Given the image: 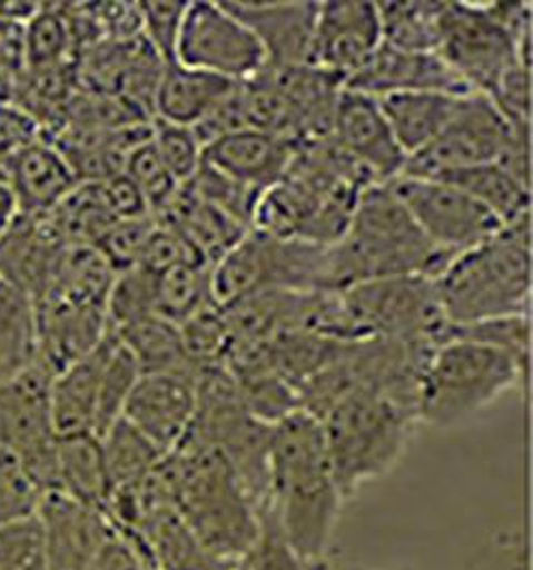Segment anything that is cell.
Instances as JSON below:
<instances>
[{"instance_id": "30", "label": "cell", "mask_w": 533, "mask_h": 570, "mask_svg": "<svg viewBox=\"0 0 533 570\" xmlns=\"http://www.w3.org/2000/svg\"><path fill=\"white\" fill-rule=\"evenodd\" d=\"M37 348V302L24 288L0 278V383L32 367Z\"/></svg>"}, {"instance_id": "33", "label": "cell", "mask_w": 533, "mask_h": 570, "mask_svg": "<svg viewBox=\"0 0 533 570\" xmlns=\"http://www.w3.org/2000/svg\"><path fill=\"white\" fill-rule=\"evenodd\" d=\"M101 449L109 498L135 490L167 455L122 416L102 434Z\"/></svg>"}, {"instance_id": "32", "label": "cell", "mask_w": 533, "mask_h": 570, "mask_svg": "<svg viewBox=\"0 0 533 570\" xmlns=\"http://www.w3.org/2000/svg\"><path fill=\"white\" fill-rule=\"evenodd\" d=\"M433 180L446 181L458 190L467 193L481 206L491 209L504 225L525 214H532V188L516 180L497 163L453 169V171L433 176Z\"/></svg>"}, {"instance_id": "18", "label": "cell", "mask_w": 533, "mask_h": 570, "mask_svg": "<svg viewBox=\"0 0 533 570\" xmlns=\"http://www.w3.org/2000/svg\"><path fill=\"white\" fill-rule=\"evenodd\" d=\"M37 518L43 530L50 570L90 569L116 530L101 509L56 490L46 492Z\"/></svg>"}, {"instance_id": "9", "label": "cell", "mask_w": 533, "mask_h": 570, "mask_svg": "<svg viewBox=\"0 0 533 570\" xmlns=\"http://www.w3.org/2000/svg\"><path fill=\"white\" fill-rule=\"evenodd\" d=\"M337 295L346 342L381 337L437 351L453 337L437 285L427 276L361 283Z\"/></svg>"}, {"instance_id": "40", "label": "cell", "mask_w": 533, "mask_h": 570, "mask_svg": "<svg viewBox=\"0 0 533 570\" xmlns=\"http://www.w3.org/2000/svg\"><path fill=\"white\" fill-rule=\"evenodd\" d=\"M181 344L188 362L197 370L223 365L229 353L230 330L225 311L218 304H207L179 325Z\"/></svg>"}, {"instance_id": "6", "label": "cell", "mask_w": 533, "mask_h": 570, "mask_svg": "<svg viewBox=\"0 0 533 570\" xmlns=\"http://www.w3.org/2000/svg\"><path fill=\"white\" fill-rule=\"evenodd\" d=\"M330 468L344 500L399 464L418 416L376 391L337 397L320 415Z\"/></svg>"}, {"instance_id": "11", "label": "cell", "mask_w": 533, "mask_h": 570, "mask_svg": "<svg viewBox=\"0 0 533 570\" xmlns=\"http://www.w3.org/2000/svg\"><path fill=\"white\" fill-rule=\"evenodd\" d=\"M51 379L46 367L34 363L0 383V449L13 453L46 492L56 490L58 449L51 419Z\"/></svg>"}, {"instance_id": "7", "label": "cell", "mask_w": 533, "mask_h": 570, "mask_svg": "<svg viewBox=\"0 0 533 570\" xmlns=\"http://www.w3.org/2000/svg\"><path fill=\"white\" fill-rule=\"evenodd\" d=\"M437 53L488 97L514 67L532 69V2H446Z\"/></svg>"}, {"instance_id": "42", "label": "cell", "mask_w": 533, "mask_h": 570, "mask_svg": "<svg viewBox=\"0 0 533 570\" xmlns=\"http://www.w3.org/2000/svg\"><path fill=\"white\" fill-rule=\"evenodd\" d=\"M150 144L171 178L181 184H188L197 176L204 163V146L197 132L190 127L174 125L160 118L150 122Z\"/></svg>"}, {"instance_id": "29", "label": "cell", "mask_w": 533, "mask_h": 570, "mask_svg": "<svg viewBox=\"0 0 533 570\" xmlns=\"http://www.w3.org/2000/svg\"><path fill=\"white\" fill-rule=\"evenodd\" d=\"M463 97L446 92H395L384 95L378 104L399 148L409 158L425 150L446 129Z\"/></svg>"}, {"instance_id": "35", "label": "cell", "mask_w": 533, "mask_h": 570, "mask_svg": "<svg viewBox=\"0 0 533 570\" xmlns=\"http://www.w3.org/2000/svg\"><path fill=\"white\" fill-rule=\"evenodd\" d=\"M113 336L127 346L141 374L197 370L184 353L179 325L158 314H150L120 332H113Z\"/></svg>"}, {"instance_id": "19", "label": "cell", "mask_w": 533, "mask_h": 570, "mask_svg": "<svg viewBox=\"0 0 533 570\" xmlns=\"http://www.w3.org/2000/svg\"><path fill=\"white\" fill-rule=\"evenodd\" d=\"M235 18H239L265 53V67L286 69L309 65L318 2H223Z\"/></svg>"}, {"instance_id": "22", "label": "cell", "mask_w": 533, "mask_h": 570, "mask_svg": "<svg viewBox=\"0 0 533 570\" xmlns=\"http://www.w3.org/2000/svg\"><path fill=\"white\" fill-rule=\"evenodd\" d=\"M65 248L50 216L18 214L0 237V278L24 288L37 302L50 285Z\"/></svg>"}, {"instance_id": "55", "label": "cell", "mask_w": 533, "mask_h": 570, "mask_svg": "<svg viewBox=\"0 0 533 570\" xmlns=\"http://www.w3.org/2000/svg\"><path fill=\"white\" fill-rule=\"evenodd\" d=\"M146 570H156V569H152V567H148V569H146Z\"/></svg>"}, {"instance_id": "12", "label": "cell", "mask_w": 533, "mask_h": 570, "mask_svg": "<svg viewBox=\"0 0 533 570\" xmlns=\"http://www.w3.org/2000/svg\"><path fill=\"white\" fill-rule=\"evenodd\" d=\"M388 186L433 246L453 259L504 227L491 209L446 181L402 176Z\"/></svg>"}, {"instance_id": "52", "label": "cell", "mask_w": 533, "mask_h": 570, "mask_svg": "<svg viewBox=\"0 0 533 570\" xmlns=\"http://www.w3.org/2000/svg\"><path fill=\"white\" fill-rule=\"evenodd\" d=\"M18 216V204L9 184L0 178V237L11 227Z\"/></svg>"}, {"instance_id": "4", "label": "cell", "mask_w": 533, "mask_h": 570, "mask_svg": "<svg viewBox=\"0 0 533 570\" xmlns=\"http://www.w3.org/2000/svg\"><path fill=\"white\" fill-rule=\"evenodd\" d=\"M167 460L179 518L214 558L244 562L260 537V515L227 460L195 442H181Z\"/></svg>"}, {"instance_id": "39", "label": "cell", "mask_w": 533, "mask_h": 570, "mask_svg": "<svg viewBox=\"0 0 533 570\" xmlns=\"http://www.w3.org/2000/svg\"><path fill=\"white\" fill-rule=\"evenodd\" d=\"M193 193L204 199L205 204L220 209L235 223H239L246 229H253L255 225L256 208L263 197V190L255 186H248L244 181L235 180L227 174L201 163L197 176L188 181Z\"/></svg>"}, {"instance_id": "49", "label": "cell", "mask_w": 533, "mask_h": 570, "mask_svg": "<svg viewBox=\"0 0 533 570\" xmlns=\"http://www.w3.org/2000/svg\"><path fill=\"white\" fill-rule=\"evenodd\" d=\"M510 122L532 125V69L514 67L488 95Z\"/></svg>"}, {"instance_id": "17", "label": "cell", "mask_w": 533, "mask_h": 570, "mask_svg": "<svg viewBox=\"0 0 533 570\" xmlns=\"http://www.w3.org/2000/svg\"><path fill=\"white\" fill-rule=\"evenodd\" d=\"M330 137L376 184H391L406 171V153L388 127L378 99L369 95L342 90Z\"/></svg>"}, {"instance_id": "54", "label": "cell", "mask_w": 533, "mask_h": 570, "mask_svg": "<svg viewBox=\"0 0 533 570\" xmlns=\"http://www.w3.org/2000/svg\"><path fill=\"white\" fill-rule=\"evenodd\" d=\"M229 570H246V564H244V562H239V564H235V567Z\"/></svg>"}, {"instance_id": "3", "label": "cell", "mask_w": 533, "mask_h": 570, "mask_svg": "<svg viewBox=\"0 0 533 570\" xmlns=\"http://www.w3.org/2000/svg\"><path fill=\"white\" fill-rule=\"evenodd\" d=\"M329 255L330 291L399 276L435 281L453 261L418 229L388 184L361 193L353 220Z\"/></svg>"}, {"instance_id": "2", "label": "cell", "mask_w": 533, "mask_h": 570, "mask_svg": "<svg viewBox=\"0 0 533 570\" xmlns=\"http://www.w3.org/2000/svg\"><path fill=\"white\" fill-rule=\"evenodd\" d=\"M372 184V176L333 137L304 141L286 176L263 193L253 229L333 246L346 234L361 193Z\"/></svg>"}, {"instance_id": "31", "label": "cell", "mask_w": 533, "mask_h": 570, "mask_svg": "<svg viewBox=\"0 0 533 570\" xmlns=\"http://www.w3.org/2000/svg\"><path fill=\"white\" fill-rule=\"evenodd\" d=\"M56 492L67 493L83 504L101 509L105 513L109 483L102 462L101 439H97L95 434L58 439Z\"/></svg>"}, {"instance_id": "21", "label": "cell", "mask_w": 533, "mask_h": 570, "mask_svg": "<svg viewBox=\"0 0 533 570\" xmlns=\"http://www.w3.org/2000/svg\"><path fill=\"white\" fill-rule=\"evenodd\" d=\"M297 146L274 132L235 130L205 146L204 163L265 193L286 176Z\"/></svg>"}, {"instance_id": "44", "label": "cell", "mask_w": 533, "mask_h": 570, "mask_svg": "<svg viewBox=\"0 0 533 570\" xmlns=\"http://www.w3.org/2000/svg\"><path fill=\"white\" fill-rule=\"evenodd\" d=\"M43 495L46 490L24 464L13 453L0 449V530L37 515Z\"/></svg>"}, {"instance_id": "26", "label": "cell", "mask_w": 533, "mask_h": 570, "mask_svg": "<svg viewBox=\"0 0 533 570\" xmlns=\"http://www.w3.org/2000/svg\"><path fill=\"white\" fill-rule=\"evenodd\" d=\"M109 340L111 336L107 332V336L102 337L101 344L92 353L71 363L51 379V419L58 439L97 432L99 390L102 367L109 353Z\"/></svg>"}, {"instance_id": "28", "label": "cell", "mask_w": 533, "mask_h": 570, "mask_svg": "<svg viewBox=\"0 0 533 570\" xmlns=\"http://www.w3.org/2000/svg\"><path fill=\"white\" fill-rule=\"evenodd\" d=\"M237 83L239 81L171 62L165 67L154 95V118L193 129L229 99Z\"/></svg>"}, {"instance_id": "53", "label": "cell", "mask_w": 533, "mask_h": 570, "mask_svg": "<svg viewBox=\"0 0 533 570\" xmlns=\"http://www.w3.org/2000/svg\"><path fill=\"white\" fill-rule=\"evenodd\" d=\"M330 570H407V569H376V567H330Z\"/></svg>"}, {"instance_id": "34", "label": "cell", "mask_w": 533, "mask_h": 570, "mask_svg": "<svg viewBox=\"0 0 533 570\" xmlns=\"http://www.w3.org/2000/svg\"><path fill=\"white\" fill-rule=\"evenodd\" d=\"M376 4L382 43L406 52H437L444 0H391Z\"/></svg>"}, {"instance_id": "46", "label": "cell", "mask_w": 533, "mask_h": 570, "mask_svg": "<svg viewBox=\"0 0 533 570\" xmlns=\"http://www.w3.org/2000/svg\"><path fill=\"white\" fill-rule=\"evenodd\" d=\"M0 570H50L37 515L0 530Z\"/></svg>"}, {"instance_id": "41", "label": "cell", "mask_w": 533, "mask_h": 570, "mask_svg": "<svg viewBox=\"0 0 533 570\" xmlns=\"http://www.w3.org/2000/svg\"><path fill=\"white\" fill-rule=\"evenodd\" d=\"M109 336L111 340H109V353L102 367L97 432H95L99 439L122 416L128 395L141 376L137 362L128 353L127 346L113 334Z\"/></svg>"}, {"instance_id": "5", "label": "cell", "mask_w": 533, "mask_h": 570, "mask_svg": "<svg viewBox=\"0 0 533 570\" xmlns=\"http://www.w3.org/2000/svg\"><path fill=\"white\" fill-rule=\"evenodd\" d=\"M532 214L506 223L483 244L451 261L435 278L442 308L453 327L530 314Z\"/></svg>"}, {"instance_id": "1", "label": "cell", "mask_w": 533, "mask_h": 570, "mask_svg": "<svg viewBox=\"0 0 533 570\" xmlns=\"http://www.w3.org/2000/svg\"><path fill=\"white\" fill-rule=\"evenodd\" d=\"M344 502L318 421L297 411L276 423L265 511L305 562H327Z\"/></svg>"}, {"instance_id": "25", "label": "cell", "mask_w": 533, "mask_h": 570, "mask_svg": "<svg viewBox=\"0 0 533 570\" xmlns=\"http://www.w3.org/2000/svg\"><path fill=\"white\" fill-rule=\"evenodd\" d=\"M122 534L141 547L156 570H229L235 567L214 558L171 504L144 511L135 528Z\"/></svg>"}, {"instance_id": "50", "label": "cell", "mask_w": 533, "mask_h": 570, "mask_svg": "<svg viewBox=\"0 0 533 570\" xmlns=\"http://www.w3.org/2000/svg\"><path fill=\"white\" fill-rule=\"evenodd\" d=\"M148 567L150 562L146 560L141 547L128 539L127 534L113 530L88 570H146Z\"/></svg>"}, {"instance_id": "15", "label": "cell", "mask_w": 533, "mask_h": 570, "mask_svg": "<svg viewBox=\"0 0 533 570\" xmlns=\"http://www.w3.org/2000/svg\"><path fill=\"white\" fill-rule=\"evenodd\" d=\"M382 46L381 13L376 2H318L309 65L344 79L353 78Z\"/></svg>"}, {"instance_id": "10", "label": "cell", "mask_w": 533, "mask_h": 570, "mask_svg": "<svg viewBox=\"0 0 533 570\" xmlns=\"http://www.w3.org/2000/svg\"><path fill=\"white\" fill-rule=\"evenodd\" d=\"M330 246L250 229L211 267L218 306L260 291H330Z\"/></svg>"}, {"instance_id": "47", "label": "cell", "mask_w": 533, "mask_h": 570, "mask_svg": "<svg viewBox=\"0 0 533 570\" xmlns=\"http://www.w3.org/2000/svg\"><path fill=\"white\" fill-rule=\"evenodd\" d=\"M137 4L141 16V37L150 43V48L160 56L165 65L176 62L179 28L188 2L150 0Z\"/></svg>"}, {"instance_id": "27", "label": "cell", "mask_w": 533, "mask_h": 570, "mask_svg": "<svg viewBox=\"0 0 533 570\" xmlns=\"http://www.w3.org/2000/svg\"><path fill=\"white\" fill-rule=\"evenodd\" d=\"M160 225L178 232L205 265L214 267L250 229L235 223L220 209L205 204L188 184H181L167 208L154 216Z\"/></svg>"}, {"instance_id": "13", "label": "cell", "mask_w": 533, "mask_h": 570, "mask_svg": "<svg viewBox=\"0 0 533 570\" xmlns=\"http://www.w3.org/2000/svg\"><path fill=\"white\" fill-rule=\"evenodd\" d=\"M176 62L230 81H246L265 67L253 30L223 2H188L179 28Z\"/></svg>"}, {"instance_id": "43", "label": "cell", "mask_w": 533, "mask_h": 570, "mask_svg": "<svg viewBox=\"0 0 533 570\" xmlns=\"http://www.w3.org/2000/svg\"><path fill=\"white\" fill-rule=\"evenodd\" d=\"M453 337L470 340L509 353L525 367L532 363V318L530 314H514L478 321L470 325L453 327Z\"/></svg>"}, {"instance_id": "45", "label": "cell", "mask_w": 533, "mask_h": 570, "mask_svg": "<svg viewBox=\"0 0 533 570\" xmlns=\"http://www.w3.org/2000/svg\"><path fill=\"white\" fill-rule=\"evenodd\" d=\"M122 174L139 188L152 216L167 208L179 188L178 181L171 178V174L156 155L150 139L128 153Z\"/></svg>"}, {"instance_id": "38", "label": "cell", "mask_w": 533, "mask_h": 570, "mask_svg": "<svg viewBox=\"0 0 533 570\" xmlns=\"http://www.w3.org/2000/svg\"><path fill=\"white\" fill-rule=\"evenodd\" d=\"M158 272L135 265L116 274L107 295V332H120L128 325L156 314Z\"/></svg>"}, {"instance_id": "37", "label": "cell", "mask_w": 533, "mask_h": 570, "mask_svg": "<svg viewBox=\"0 0 533 570\" xmlns=\"http://www.w3.org/2000/svg\"><path fill=\"white\" fill-rule=\"evenodd\" d=\"M71 50H73V37H71V27H69L65 7L39 4L37 13L26 22V67L30 71L65 67Z\"/></svg>"}, {"instance_id": "36", "label": "cell", "mask_w": 533, "mask_h": 570, "mask_svg": "<svg viewBox=\"0 0 533 570\" xmlns=\"http://www.w3.org/2000/svg\"><path fill=\"white\" fill-rule=\"evenodd\" d=\"M207 304H216L211 295V267L204 263H181L158 274L156 314L181 325Z\"/></svg>"}, {"instance_id": "14", "label": "cell", "mask_w": 533, "mask_h": 570, "mask_svg": "<svg viewBox=\"0 0 533 570\" xmlns=\"http://www.w3.org/2000/svg\"><path fill=\"white\" fill-rule=\"evenodd\" d=\"M514 125L484 95L472 92L461 99L455 118L418 155L409 156L404 176L433 178L453 169L497 163Z\"/></svg>"}, {"instance_id": "24", "label": "cell", "mask_w": 533, "mask_h": 570, "mask_svg": "<svg viewBox=\"0 0 533 570\" xmlns=\"http://www.w3.org/2000/svg\"><path fill=\"white\" fill-rule=\"evenodd\" d=\"M286 101L295 144L330 137L344 79L314 65L272 69L265 67Z\"/></svg>"}, {"instance_id": "23", "label": "cell", "mask_w": 533, "mask_h": 570, "mask_svg": "<svg viewBox=\"0 0 533 570\" xmlns=\"http://www.w3.org/2000/svg\"><path fill=\"white\" fill-rule=\"evenodd\" d=\"M4 181L24 216H50L79 184L58 146L39 139L9 158Z\"/></svg>"}, {"instance_id": "16", "label": "cell", "mask_w": 533, "mask_h": 570, "mask_svg": "<svg viewBox=\"0 0 533 570\" xmlns=\"http://www.w3.org/2000/svg\"><path fill=\"white\" fill-rule=\"evenodd\" d=\"M197 379L199 370L141 374L128 395L122 419L162 453L176 451L197 415Z\"/></svg>"}, {"instance_id": "51", "label": "cell", "mask_w": 533, "mask_h": 570, "mask_svg": "<svg viewBox=\"0 0 533 570\" xmlns=\"http://www.w3.org/2000/svg\"><path fill=\"white\" fill-rule=\"evenodd\" d=\"M483 570H530V551L523 537L504 534L484 558Z\"/></svg>"}, {"instance_id": "48", "label": "cell", "mask_w": 533, "mask_h": 570, "mask_svg": "<svg viewBox=\"0 0 533 570\" xmlns=\"http://www.w3.org/2000/svg\"><path fill=\"white\" fill-rule=\"evenodd\" d=\"M154 227H156V220L152 214L141 218H130V220H118L97 244V248L118 274L122 269L141 263Z\"/></svg>"}, {"instance_id": "20", "label": "cell", "mask_w": 533, "mask_h": 570, "mask_svg": "<svg viewBox=\"0 0 533 570\" xmlns=\"http://www.w3.org/2000/svg\"><path fill=\"white\" fill-rule=\"evenodd\" d=\"M344 88L381 99L395 92H446L472 95L463 79L437 52H406L382 43L369 62L346 79Z\"/></svg>"}, {"instance_id": "8", "label": "cell", "mask_w": 533, "mask_h": 570, "mask_svg": "<svg viewBox=\"0 0 533 570\" xmlns=\"http://www.w3.org/2000/svg\"><path fill=\"white\" fill-rule=\"evenodd\" d=\"M530 376L509 353L451 337L432 355L421 381L418 421L453 428L484 411L500 395Z\"/></svg>"}]
</instances>
